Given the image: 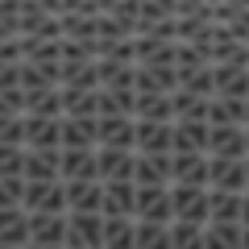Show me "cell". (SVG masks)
Returning <instances> with one entry per match:
<instances>
[{
	"instance_id": "obj_1",
	"label": "cell",
	"mask_w": 249,
	"mask_h": 249,
	"mask_svg": "<svg viewBox=\"0 0 249 249\" xmlns=\"http://www.w3.org/2000/svg\"><path fill=\"white\" fill-rule=\"evenodd\" d=\"M170 212H175V220L208 224V216H212V208H208V187L170 183Z\"/></svg>"
},
{
	"instance_id": "obj_2",
	"label": "cell",
	"mask_w": 249,
	"mask_h": 249,
	"mask_svg": "<svg viewBox=\"0 0 249 249\" xmlns=\"http://www.w3.org/2000/svg\"><path fill=\"white\" fill-rule=\"evenodd\" d=\"M104 245V212H67V249Z\"/></svg>"
},
{
	"instance_id": "obj_3",
	"label": "cell",
	"mask_w": 249,
	"mask_h": 249,
	"mask_svg": "<svg viewBox=\"0 0 249 249\" xmlns=\"http://www.w3.org/2000/svg\"><path fill=\"white\" fill-rule=\"evenodd\" d=\"M21 208H25V212H67V191H62V178H50V183H34V178H25Z\"/></svg>"
},
{
	"instance_id": "obj_4",
	"label": "cell",
	"mask_w": 249,
	"mask_h": 249,
	"mask_svg": "<svg viewBox=\"0 0 249 249\" xmlns=\"http://www.w3.org/2000/svg\"><path fill=\"white\" fill-rule=\"evenodd\" d=\"M208 187H220V191H245V187H249L245 158H216V154H208Z\"/></svg>"
},
{
	"instance_id": "obj_5",
	"label": "cell",
	"mask_w": 249,
	"mask_h": 249,
	"mask_svg": "<svg viewBox=\"0 0 249 249\" xmlns=\"http://www.w3.org/2000/svg\"><path fill=\"white\" fill-rule=\"evenodd\" d=\"M133 129H137V116H129V112L96 116V145H121V150H133Z\"/></svg>"
},
{
	"instance_id": "obj_6",
	"label": "cell",
	"mask_w": 249,
	"mask_h": 249,
	"mask_svg": "<svg viewBox=\"0 0 249 249\" xmlns=\"http://www.w3.org/2000/svg\"><path fill=\"white\" fill-rule=\"evenodd\" d=\"M62 191H67V212H100L104 204L100 178H62Z\"/></svg>"
},
{
	"instance_id": "obj_7",
	"label": "cell",
	"mask_w": 249,
	"mask_h": 249,
	"mask_svg": "<svg viewBox=\"0 0 249 249\" xmlns=\"http://www.w3.org/2000/svg\"><path fill=\"white\" fill-rule=\"evenodd\" d=\"M133 216L137 220H158V224L175 220V212H170V183L166 187H137Z\"/></svg>"
},
{
	"instance_id": "obj_8",
	"label": "cell",
	"mask_w": 249,
	"mask_h": 249,
	"mask_svg": "<svg viewBox=\"0 0 249 249\" xmlns=\"http://www.w3.org/2000/svg\"><path fill=\"white\" fill-rule=\"evenodd\" d=\"M178 88V71L170 62H137L133 67V91H175Z\"/></svg>"
},
{
	"instance_id": "obj_9",
	"label": "cell",
	"mask_w": 249,
	"mask_h": 249,
	"mask_svg": "<svg viewBox=\"0 0 249 249\" xmlns=\"http://www.w3.org/2000/svg\"><path fill=\"white\" fill-rule=\"evenodd\" d=\"M62 116H29L25 112V150H62Z\"/></svg>"
},
{
	"instance_id": "obj_10",
	"label": "cell",
	"mask_w": 249,
	"mask_h": 249,
	"mask_svg": "<svg viewBox=\"0 0 249 249\" xmlns=\"http://www.w3.org/2000/svg\"><path fill=\"white\" fill-rule=\"evenodd\" d=\"M137 150H121V145H96V175L104 178H133Z\"/></svg>"
},
{
	"instance_id": "obj_11",
	"label": "cell",
	"mask_w": 249,
	"mask_h": 249,
	"mask_svg": "<svg viewBox=\"0 0 249 249\" xmlns=\"http://www.w3.org/2000/svg\"><path fill=\"white\" fill-rule=\"evenodd\" d=\"M170 129H175V121H142L137 116L133 150L137 154H170Z\"/></svg>"
},
{
	"instance_id": "obj_12",
	"label": "cell",
	"mask_w": 249,
	"mask_h": 249,
	"mask_svg": "<svg viewBox=\"0 0 249 249\" xmlns=\"http://www.w3.org/2000/svg\"><path fill=\"white\" fill-rule=\"evenodd\" d=\"M170 183H187V187H208V154L187 150V154H170Z\"/></svg>"
},
{
	"instance_id": "obj_13",
	"label": "cell",
	"mask_w": 249,
	"mask_h": 249,
	"mask_svg": "<svg viewBox=\"0 0 249 249\" xmlns=\"http://www.w3.org/2000/svg\"><path fill=\"white\" fill-rule=\"evenodd\" d=\"M208 154L245 158V124H208Z\"/></svg>"
},
{
	"instance_id": "obj_14",
	"label": "cell",
	"mask_w": 249,
	"mask_h": 249,
	"mask_svg": "<svg viewBox=\"0 0 249 249\" xmlns=\"http://www.w3.org/2000/svg\"><path fill=\"white\" fill-rule=\"evenodd\" d=\"M133 204H137L133 178H104V204H100L104 216H133Z\"/></svg>"
},
{
	"instance_id": "obj_15",
	"label": "cell",
	"mask_w": 249,
	"mask_h": 249,
	"mask_svg": "<svg viewBox=\"0 0 249 249\" xmlns=\"http://www.w3.org/2000/svg\"><path fill=\"white\" fill-rule=\"evenodd\" d=\"M212 79H216V96H249V67L245 62H212Z\"/></svg>"
},
{
	"instance_id": "obj_16",
	"label": "cell",
	"mask_w": 249,
	"mask_h": 249,
	"mask_svg": "<svg viewBox=\"0 0 249 249\" xmlns=\"http://www.w3.org/2000/svg\"><path fill=\"white\" fill-rule=\"evenodd\" d=\"M29 241L67 245V212H29Z\"/></svg>"
},
{
	"instance_id": "obj_17",
	"label": "cell",
	"mask_w": 249,
	"mask_h": 249,
	"mask_svg": "<svg viewBox=\"0 0 249 249\" xmlns=\"http://www.w3.org/2000/svg\"><path fill=\"white\" fill-rule=\"evenodd\" d=\"M133 183L137 187H166L170 183V154H137Z\"/></svg>"
},
{
	"instance_id": "obj_18",
	"label": "cell",
	"mask_w": 249,
	"mask_h": 249,
	"mask_svg": "<svg viewBox=\"0 0 249 249\" xmlns=\"http://www.w3.org/2000/svg\"><path fill=\"white\" fill-rule=\"evenodd\" d=\"M187 150L208 154V121H175V129H170V154H187Z\"/></svg>"
},
{
	"instance_id": "obj_19",
	"label": "cell",
	"mask_w": 249,
	"mask_h": 249,
	"mask_svg": "<svg viewBox=\"0 0 249 249\" xmlns=\"http://www.w3.org/2000/svg\"><path fill=\"white\" fill-rule=\"evenodd\" d=\"M62 150H96V116H62Z\"/></svg>"
},
{
	"instance_id": "obj_20",
	"label": "cell",
	"mask_w": 249,
	"mask_h": 249,
	"mask_svg": "<svg viewBox=\"0 0 249 249\" xmlns=\"http://www.w3.org/2000/svg\"><path fill=\"white\" fill-rule=\"evenodd\" d=\"M0 245H29V212L21 204L0 208Z\"/></svg>"
},
{
	"instance_id": "obj_21",
	"label": "cell",
	"mask_w": 249,
	"mask_h": 249,
	"mask_svg": "<svg viewBox=\"0 0 249 249\" xmlns=\"http://www.w3.org/2000/svg\"><path fill=\"white\" fill-rule=\"evenodd\" d=\"M58 178H100L96 150H58Z\"/></svg>"
},
{
	"instance_id": "obj_22",
	"label": "cell",
	"mask_w": 249,
	"mask_h": 249,
	"mask_svg": "<svg viewBox=\"0 0 249 249\" xmlns=\"http://www.w3.org/2000/svg\"><path fill=\"white\" fill-rule=\"evenodd\" d=\"M21 175L34 178V183H50V178H58V150H25Z\"/></svg>"
},
{
	"instance_id": "obj_23",
	"label": "cell",
	"mask_w": 249,
	"mask_h": 249,
	"mask_svg": "<svg viewBox=\"0 0 249 249\" xmlns=\"http://www.w3.org/2000/svg\"><path fill=\"white\" fill-rule=\"evenodd\" d=\"M204 249H241V220H208Z\"/></svg>"
},
{
	"instance_id": "obj_24",
	"label": "cell",
	"mask_w": 249,
	"mask_h": 249,
	"mask_svg": "<svg viewBox=\"0 0 249 249\" xmlns=\"http://www.w3.org/2000/svg\"><path fill=\"white\" fill-rule=\"evenodd\" d=\"M58 88H79V91H96V88H100V75H96V58H88V62H62Z\"/></svg>"
},
{
	"instance_id": "obj_25",
	"label": "cell",
	"mask_w": 249,
	"mask_h": 249,
	"mask_svg": "<svg viewBox=\"0 0 249 249\" xmlns=\"http://www.w3.org/2000/svg\"><path fill=\"white\" fill-rule=\"evenodd\" d=\"M208 124H245V100L208 96Z\"/></svg>"
},
{
	"instance_id": "obj_26",
	"label": "cell",
	"mask_w": 249,
	"mask_h": 249,
	"mask_svg": "<svg viewBox=\"0 0 249 249\" xmlns=\"http://www.w3.org/2000/svg\"><path fill=\"white\" fill-rule=\"evenodd\" d=\"M170 108H175V121H208V96H196L187 88L170 91Z\"/></svg>"
},
{
	"instance_id": "obj_27",
	"label": "cell",
	"mask_w": 249,
	"mask_h": 249,
	"mask_svg": "<svg viewBox=\"0 0 249 249\" xmlns=\"http://www.w3.org/2000/svg\"><path fill=\"white\" fill-rule=\"evenodd\" d=\"M133 116H142V121H175L170 96H166V91H137Z\"/></svg>"
},
{
	"instance_id": "obj_28",
	"label": "cell",
	"mask_w": 249,
	"mask_h": 249,
	"mask_svg": "<svg viewBox=\"0 0 249 249\" xmlns=\"http://www.w3.org/2000/svg\"><path fill=\"white\" fill-rule=\"evenodd\" d=\"M133 216H104V245L100 249H133Z\"/></svg>"
},
{
	"instance_id": "obj_29",
	"label": "cell",
	"mask_w": 249,
	"mask_h": 249,
	"mask_svg": "<svg viewBox=\"0 0 249 249\" xmlns=\"http://www.w3.org/2000/svg\"><path fill=\"white\" fill-rule=\"evenodd\" d=\"M133 220H137V216H133ZM133 249H170V224L137 220V229H133Z\"/></svg>"
},
{
	"instance_id": "obj_30",
	"label": "cell",
	"mask_w": 249,
	"mask_h": 249,
	"mask_svg": "<svg viewBox=\"0 0 249 249\" xmlns=\"http://www.w3.org/2000/svg\"><path fill=\"white\" fill-rule=\"evenodd\" d=\"M208 208H212V216H208V220H241V191H220V187H208Z\"/></svg>"
},
{
	"instance_id": "obj_31",
	"label": "cell",
	"mask_w": 249,
	"mask_h": 249,
	"mask_svg": "<svg viewBox=\"0 0 249 249\" xmlns=\"http://www.w3.org/2000/svg\"><path fill=\"white\" fill-rule=\"evenodd\" d=\"M25 112L29 116H62V88L25 91Z\"/></svg>"
},
{
	"instance_id": "obj_32",
	"label": "cell",
	"mask_w": 249,
	"mask_h": 249,
	"mask_svg": "<svg viewBox=\"0 0 249 249\" xmlns=\"http://www.w3.org/2000/svg\"><path fill=\"white\" fill-rule=\"evenodd\" d=\"M96 91H100V88H96ZM96 91L62 88V116H100V108H96Z\"/></svg>"
},
{
	"instance_id": "obj_33",
	"label": "cell",
	"mask_w": 249,
	"mask_h": 249,
	"mask_svg": "<svg viewBox=\"0 0 249 249\" xmlns=\"http://www.w3.org/2000/svg\"><path fill=\"white\" fill-rule=\"evenodd\" d=\"M170 249H204V224L170 220Z\"/></svg>"
},
{
	"instance_id": "obj_34",
	"label": "cell",
	"mask_w": 249,
	"mask_h": 249,
	"mask_svg": "<svg viewBox=\"0 0 249 249\" xmlns=\"http://www.w3.org/2000/svg\"><path fill=\"white\" fill-rule=\"evenodd\" d=\"M178 88L196 91V96H216V79H212V62L196 67V71H178Z\"/></svg>"
},
{
	"instance_id": "obj_35",
	"label": "cell",
	"mask_w": 249,
	"mask_h": 249,
	"mask_svg": "<svg viewBox=\"0 0 249 249\" xmlns=\"http://www.w3.org/2000/svg\"><path fill=\"white\" fill-rule=\"evenodd\" d=\"M50 17L42 0H21V13H17V34H34L42 21Z\"/></svg>"
},
{
	"instance_id": "obj_36",
	"label": "cell",
	"mask_w": 249,
	"mask_h": 249,
	"mask_svg": "<svg viewBox=\"0 0 249 249\" xmlns=\"http://www.w3.org/2000/svg\"><path fill=\"white\" fill-rule=\"evenodd\" d=\"M0 142H9V145H25V112L0 116Z\"/></svg>"
},
{
	"instance_id": "obj_37",
	"label": "cell",
	"mask_w": 249,
	"mask_h": 249,
	"mask_svg": "<svg viewBox=\"0 0 249 249\" xmlns=\"http://www.w3.org/2000/svg\"><path fill=\"white\" fill-rule=\"evenodd\" d=\"M42 88H58V83H50V75L37 62H21V91H42Z\"/></svg>"
},
{
	"instance_id": "obj_38",
	"label": "cell",
	"mask_w": 249,
	"mask_h": 249,
	"mask_svg": "<svg viewBox=\"0 0 249 249\" xmlns=\"http://www.w3.org/2000/svg\"><path fill=\"white\" fill-rule=\"evenodd\" d=\"M21 162H25V145L0 142V175H21Z\"/></svg>"
},
{
	"instance_id": "obj_39",
	"label": "cell",
	"mask_w": 249,
	"mask_h": 249,
	"mask_svg": "<svg viewBox=\"0 0 249 249\" xmlns=\"http://www.w3.org/2000/svg\"><path fill=\"white\" fill-rule=\"evenodd\" d=\"M17 13H21V0H0V21L17 34Z\"/></svg>"
},
{
	"instance_id": "obj_40",
	"label": "cell",
	"mask_w": 249,
	"mask_h": 249,
	"mask_svg": "<svg viewBox=\"0 0 249 249\" xmlns=\"http://www.w3.org/2000/svg\"><path fill=\"white\" fill-rule=\"evenodd\" d=\"M241 224H249V187L241 191Z\"/></svg>"
},
{
	"instance_id": "obj_41",
	"label": "cell",
	"mask_w": 249,
	"mask_h": 249,
	"mask_svg": "<svg viewBox=\"0 0 249 249\" xmlns=\"http://www.w3.org/2000/svg\"><path fill=\"white\" fill-rule=\"evenodd\" d=\"M25 249H67V245H42V241H29Z\"/></svg>"
},
{
	"instance_id": "obj_42",
	"label": "cell",
	"mask_w": 249,
	"mask_h": 249,
	"mask_svg": "<svg viewBox=\"0 0 249 249\" xmlns=\"http://www.w3.org/2000/svg\"><path fill=\"white\" fill-rule=\"evenodd\" d=\"M241 249H249V224H241Z\"/></svg>"
},
{
	"instance_id": "obj_43",
	"label": "cell",
	"mask_w": 249,
	"mask_h": 249,
	"mask_svg": "<svg viewBox=\"0 0 249 249\" xmlns=\"http://www.w3.org/2000/svg\"><path fill=\"white\" fill-rule=\"evenodd\" d=\"M245 154H249V124H245Z\"/></svg>"
},
{
	"instance_id": "obj_44",
	"label": "cell",
	"mask_w": 249,
	"mask_h": 249,
	"mask_svg": "<svg viewBox=\"0 0 249 249\" xmlns=\"http://www.w3.org/2000/svg\"><path fill=\"white\" fill-rule=\"evenodd\" d=\"M245 124H249V96H245Z\"/></svg>"
},
{
	"instance_id": "obj_45",
	"label": "cell",
	"mask_w": 249,
	"mask_h": 249,
	"mask_svg": "<svg viewBox=\"0 0 249 249\" xmlns=\"http://www.w3.org/2000/svg\"><path fill=\"white\" fill-rule=\"evenodd\" d=\"M0 249H25V245H0Z\"/></svg>"
},
{
	"instance_id": "obj_46",
	"label": "cell",
	"mask_w": 249,
	"mask_h": 249,
	"mask_svg": "<svg viewBox=\"0 0 249 249\" xmlns=\"http://www.w3.org/2000/svg\"><path fill=\"white\" fill-rule=\"evenodd\" d=\"M245 175H249V154H245Z\"/></svg>"
}]
</instances>
